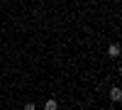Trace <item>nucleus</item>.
<instances>
[{
    "instance_id": "nucleus-3",
    "label": "nucleus",
    "mask_w": 122,
    "mask_h": 110,
    "mask_svg": "<svg viewBox=\"0 0 122 110\" xmlns=\"http://www.w3.org/2000/svg\"><path fill=\"white\" fill-rule=\"evenodd\" d=\"M56 108H59L56 100H46V103H44V110H56Z\"/></svg>"
},
{
    "instance_id": "nucleus-1",
    "label": "nucleus",
    "mask_w": 122,
    "mask_h": 110,
    "mask_svg": "<svg viewBox=\"0 0 122 110\" xmlns=\"http://www.w3.org/2000/svg\"><path fill=\"white\" fill-rule=\"evenodd\" d=\"M107 54H110V56H120V44H110Z\"/></svg>"
},
{
    "instance_id": "nucleus-2",
    "label": "nucleus",
    "mask_w": 122,
    "mask_h": 110,
    "mask_svg": "<svg viewBox=\"0 0 122 110\" xmlns=\"http://www.w3.org/2000/svg\"><path fill=\"white\" fill-rule=\"evenodd\" d=\"M110 98H112V100H120V98H122V91H120V88H112V91H110Z\"/></svg>"
},
{
    "instance_id": "nucleus-4",
    "label": "nucleus",
    "mask_w": 122,
    "mask_h": 110,
    "mask_svg": "<svg viewBox=\"0 0 122 110\" xmlns=\"http://www.w3.org/2000/svg\"><path fill=\"white\" fill-rule=\"evenodd\" d=\"M25 110H34V103H27V105H25Z\"/></svg>"
}]
</instances>
